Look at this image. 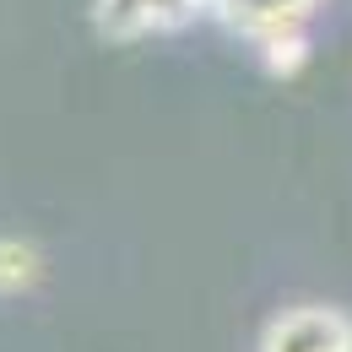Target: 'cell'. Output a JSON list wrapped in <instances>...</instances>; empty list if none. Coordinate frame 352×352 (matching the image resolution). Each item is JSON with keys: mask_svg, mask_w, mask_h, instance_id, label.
<instances>
[{"mask_svg": "<svg viewBox=\"0 0 352 352\" xmlns=\"http://www.w3.org/2000/svg\"><path fill=\"white\" fill-rule=\"evenodd\" d=\"M261 352H352V320L342 309L298 304L265 325Z\"/></svg>", "mask_w": 352, "mask_h": 352, "instance_id": "3", "label": "cell"}, {"mask_svg": "<svg viewBox=\"0 0 352 352\" xmlns=\"http://www.w3.org/2000/svg\"><path fill=\"white\" fill-rule=\"evenodd\" d=\"M38 250L33 244H22V239H0V293H28L33 282H38Z\"/></svg>", "mask_w": 352, "mask_h": 352, "instance_id": "4", "label": "cell"}, {"mask_svg": "<svg viewBox=\"0 0 352 352\" xmlns=\"http://www.w3.org/2000/svg\"><path fill=\"white\" fill-rule=\"evenodd\" d=\"M320 0H217V11L244 44L261 49L271 76H293L309 60V11Z\"/></svg>", "mask_w": 352, "mask_h": 352, "instance_id": "1", "label": "cell"}, {"mask_svg": "<svg viewBox=\"0 0 352 352\" xmlns=\"http://www.w3.org/2000/svg\"><path fill=\"white\" fill-rule=\"evenodd\" d=\"M212 16L206 0H92V22L103 38L114 44H135V38H163L190 22Z\"/></svg>", "mask_w": 352, "mask_h": 352, "instance_id": "2", "label": "cell"}]
</instances>
